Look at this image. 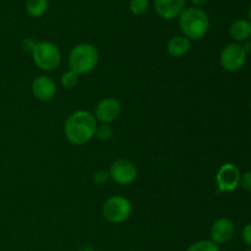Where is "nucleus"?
Instances as JSON below:
<instances>
[{"instance_id":"2eb2a0df","label":"nucleus","mask_w":251,"mask_h":251,"mask_svg":"<svg viewBox=\"0 0 251 251\" xmlns=\"http://www.w3.org/2000/svg\"><path fill=\"white\" fill-rule=\"evenodd\" d=\"M49 6L48 0H26V12L33 19L42 17Z\"/></svg>"},{"instance_id":"f03ea898","label":"nucleus","mask_w":251,"mask_h":251,"mask_svg":"<svg viewBox=\"0 0 251 251\" xmlns=\"http://www.w3.org/2000/svg\"><path fill=\"white\" fill-rule=\"evenodd\" d=\"M178 20L181 34L190 41H200L210 29V17L201 7H185Z\"/></svg>"},{"instance_id":"4468645a","label":"nucleus","mask_w":251,"mask_h":251,"mask_svg":"<svg viewBox=\"0 0 251 251\" xmlns=\"http://www.w3.org/2000/svg\"><path fill=\"white\" fill-rule=\"evenodd\" d=\"M229 34L235 42H247L251 38V22L247 19H238L229 26Z\"/></svg>"},{"instance_id":"b1692460","label":"nucleus","mask_w":251,"mask_h":251,"mask_svg":"<svg viewBox=\"0 0 251 251\" xmlns=\"http://www.w3.org/2000/svg\"><path fill=\"white\" fill-rule=\"evenodd\" d=\"M191 4H193V6L195 7H201L202 9V6H205L206 4H207L210 0H190Z\"/></svg>"},{"instance_id":"cd10ccee","label":"nucleus","mask_w":251,"mask_h":251,"mask_svg":"<svg viewBox=\"0 0 251 251\" xmlns=\"http://www.w3.org/2000/svg\"><path fill=\"white\" fill-rule=\"evenodd\" d=\"M250 113H251V102H250Z\"/></svg>"},{"instance_id":"a211bd4d","label":"nucleus","mask_w":251,"mask_h":251,"mask_svg":"<svg viewBox=\"0 0 251 251\" xmlns=\"http://www.w3.org/2000/svg\"><path fill=\"white\" fill-rule=\"evenodd\" d=\"M150 7L149 0H130L129 10L134 16H142Z\"/></svg>"},{"instance_id":"f3484780","label":"nucleus","mask_w":251,"mask_h":251,"mask_svg":"<svg viewBox=\"0 0 251 251\" xmlns=\"http://www.w3.org/2000/svg\"><path fill=\"white\" fill-rule=\"evenodd\" d=\"M185 251H222L217 244L211 240H198L188 247Z\"/></svg>"},{"instance_id":"9d476101","label":"nucleus","mask_w":251,"mask_h":251,"mask_svg":"<svg viewBox=\"0 0 251 251\" xmlns=\"http://www.w3.org/2000/svg\"><path fill=\"white\" fill-rule=\"evenodd\" d=\"M31 91L33 97L39 102H50L56 96V83L47 75H39L32 81Z\"/></svg>"},{"instance_id":"7ed1b4c3","label":"nucleus","mask_w":251,"mask_h":251,"mask_svg":"<svg viewBox=\"0 0 251 251\" xmlns=\"http://www.w3.org/2000/svg\"><path fill=\"white\" fill-rule=\"evenodd\" d=\"M100 63V51L92 43H78L70 50L68 56L69 69L81 75H88L96 70Z\"/></svg>"},{"instance_id":"6ab92c4d","label":"nucleus","mask_w":251,"mask_h":251,"mask_svg":"<svg viewBox=\"0 0 251 251\" xmlns=\"http://www.w3.org/2000/svg\"><path fill=\"white\" fill-rule=\"evenodd\" d=\"M114 135V129L110 124H98L97 129H96L95 137H97L100 141H108Z\"/></svg>"},{"instance_id":"5701e85b","label":"nucleus","mask_w":251,"mask_h":251,"mask_svg":"<svg viewBox=\"0 0 251 251\" xmlns=\"http://www.w3.org/2000/svg\"><path fill=\"white\" fill-rule=\"evenodd\" d=\"M37 42L34 41V39L32 38H25L24 41H22L21 43V47L22 49H24L25 51H27V53H32V50H33L34 46H36Z\"/></svg>"},{"instance_id":"ddd939ff","label":"nucleus","mask_w":251,"mask_h":251,"mask_svg":"<svg viewBox=\"0 0 251 251\" xmlns=\"http://www.w3.org/2000/svg\"><path fill=\"white\" fill-rule=\"evenodd\" d=\"M191 49V41L185 36H174L167 43V51L173 58H181L186 55Z\"/></svg>"},{"instance_id":"dca6fc26","label":"nucleus","mask_w":251,"mask_h":251,"mask_svg":"<svg viewBox=\"0 0 251 251\" xmlns=\"http://www.w3.org/2000/svg\"><path fill=\"white\" fill-rule=\"evenodd\" d=\"M78 82H80V76L76 73H74L73 70H70V69L61 74L60 85L65 90H73V88H75L78 85Z\"/></svg>"},{"instance_id":"1a4fd4ad","label":"nucleus","mask_w":251,"mask_h":251,"mask_svg":"<svg viewBox=\"0 0 251 251\" xmlns=\"http://www.w3.org/2000/svg\"><path fill=\"white\" fill-rule=\"evenodd\" d=\"M122 114V104L114 97H105L97 103L95 108L96 120L100 124H112Z\"/></svg>"},{"instance_id":"423d86ee","label":"nucleus","mask_w":251,"mask_h":251,"mask_svg":"<svg viewBox=\"0 0 251 251\" xmlns=\"http://www.w3.org/2000/svg\"><path fill=\"white\" fill-rule=\"evenodd\" d=\"M108 173H109L110 180H113L118 185L126 186L136 180L139 171H137L136 164L131 159L120 157L110 163Z\"/></svg>"},{"instance_id":"f257e3e1","label":"nucleus","mask_w":251,"mask_h":251,"mask_svg":"<svg viewBox=\"0 0 251 251\" xmlns=\"http://www.w3.org/2000/svg\"><path fill=\"white\" fill-rule=\"evenodd\" d=\"M98 122L93 113L78 109L71 113L64 123V135L70 144L83 146L95 137Z\"/></svg>"},{"instance_id":"aec40b11","label":"nucleus","mask_w":251,"mask_h":251,"mask_svg":"<svg viewBox=\"0 0 251 251\" xmlns=\"http://www.w3.org/2000/svg\"><path fill=\"white\" fill-rule=\"evenodd\" d=\"M110 180V176H109V173H108V171H103V169H100V171L96 172L95 174H93V183L96 184V185H104L105 183H108V181Z\"/></svg>"},{"instance_id":"9b49d317","label":"nucleus","mask_w":251,"mask_h":251,"mask_svg":"<svg viewBox=\"0 0 251 251\" xmlns=\"http://www.w3.org/2000/svg\"><path fill=\"white\" fill-rule=\"evenodd\" d=\"M234 223L227 217H221L212 223L210 228V240L218 247L227 244L234 237Z\"/></svg>"},{"instance_id":"39448f33","label":"nucleus","mask_w":251,"mask_h":251,"mask_svg":"<svg viewBox=\"0 0 251 251\" xmlns=\"http://www.w3.org/2000/svg\"><path fill=\"white\" fill-rule=\"evenodd\" d=\"M132 213V203L127 198L122 195H113L104 201L102 206V215L107 222L120 225L130 218Z\"/></svg>"},{"instance_id":"4be33fe9","label":"nucleus","mask_w":251,"mask_h":251,"mask_svg":"<svg viewBox=\"0 0 251 251\" xmlns=\"http://www.w3.org/2000/svg\"><path fill=\"white\" fill-rule=\"evenodd\" d=\"M242 239L245 245L251 248V222L248 223L242 230Z\"/></svg>"},{"instance_id":"bb28decb","label":"nucleus","mask_w":251,"mask_h":251,"mask_svg":"<svg viewBox=\"0 0 251 251\" xmlns=\"http://www.w3.org/2000/svg\"><path fill=\"white\" fill-rule=\"evenodd\" d=\"M249 21L251 22V6H250V9H249Z\"/></svg>"},{"instance_id":"6e6552de","label":"nucleus","mask_w":251,"mask_h":251,"mask_svg":"<svg viewBox=\"0 0 251 251\" xmlns=\"http://www.w3.org/2000/svg\"><path fill=\"white\" fill-rule=\"evenodd\" d=\"M239 168L234 163H225L216 173V185L221 193H232L240 184Z\"/></svg>"},{"instance_id":"f8f14e48","label":"nucleus","mask_w":251,"mask_h":251,"mask_svg":"<svg viewBox=\"0 0 251 251\" xmlns=\"http://www.w3.org/2000/svg\"><path fill=\"white\" fill-rule=\"evenodd\" d=\"M154 11L162 19L171 21L178 19L186 7V0H154Z\"/></svg>"},{"instance_id":"393cba45","label":"nucleus","mask_w":251,"mask_h":251,"mask_svg":"<svg viewBox=\"0 0 251 251\" xmlns=\"http://www.w3.org/2000/svg\"><path fill=\"white\" fill-rule=\"evenodd\" d=\"M243 48H244V50L247 51V54L251 53V41L249 39V41L244 42V44H243Z\"/></svg>"},{"instance_id":"20e7f679","label":"nucleus","mask_w":251,"mask_h":251,"mask_svg":"<svg viewBox=\"0 0 251 251\" xmlns=\"http://www.w3.org/2000/svg\"><path fill=\"white\" fill-rule=\"evenodd\" d=\"M31 55L34 65L46 73L56 70L63 60L60 48L55 43L49 41L37 42Z\"/></svg>"},{"instance_id":"412c9836","label":"nucleus","mask_w":251,"mask_h":251,"mask_svg":"<svg viewBox=\"0 0 251 251\" xmlns=\"http://www.w3.org/2000/svg\"><path fill=\"white\" fill-rule=\"evenodd\" d=\"M239 186H242L245 191L251 193V171L245 172L244 174H242L240 176V184Z\"/></svg>"},{"instance_id":"a878e982","label":"nucleus","mask_w":251,"mask_h":251,"mask_svg":"<svg viewBox=\"0 0 251 251\" xmlns=\"http://www.w3.org/2000/svg\"><path fill=\"white\" fill-rule=\"evenodd\" d=\"M82 251H93V249H92V248H83V249H82Z\"/></svg>"},{"instance_id":"0eeeda50","label":"nucleus","mask_w":251,"mask_h":251,"mask_svg":"<svg viewBox=\"0 0 251 251\" xmlns=\"http://www.w3.org/2000/svg\"><path fill=\"white\" fill-rule=\"evenodd\" d=\"M248 54L242 44L230 43L222 49L220 55V63L223 70L228 73H238L247 64Z\"/></svg>"}]
</instances>
